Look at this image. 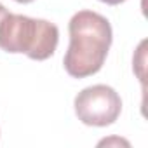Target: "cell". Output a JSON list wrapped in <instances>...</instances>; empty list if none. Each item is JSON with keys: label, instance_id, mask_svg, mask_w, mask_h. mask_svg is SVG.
<instances>
[{"label": "cell", "instance_id": "obj_1", "mask_svg": "<svg viewBox=\"0 0 148 148\" xmlns=\"http://www.w3.org/2000/svg\"><path fill=\"white\" fill-rule=\"evenodd\" d=\"M70 45L63 64L70 77L86 79L98 73L112 45L110 21L94 11H79L68 23Z\"/></svg>", "mask_w": 148, "mask_h": 148}, {"label": "cell", "instance_id": "obj_3", "mask_svg": "<svg viewBox=\"0 0 148 148\" xmlns=\"http://www.w3.org/2000/svg\"><path fill=\"white\" fill-rule=\"evenodd\" d=\"M73 106L82 124L106 127L119 119L122 112V99L113 87L96 84L82 89L75 96Z\"/></svg>", "mask_w": 148, "mask_h": 148}, {"label": "cell", "instance_id": "obj_6", "mask_svg": "<svg viewBox=\"0 0 148 148\" xmlns=\"http://www.w3.org/2000/svg\"><path fill=\"white\" fill-rule=\"evenodd\" d=\"M14 2H19V4H30V2H33V0H14Z\"/></svg>", "mask_w": 148, "mask_h": 148}, {"label": "cell", "instance_id": "obj_5", "mask_svg": "<svg viewBox=\"0 0 148 148\" xmlns=\"http://www.w3.org/2000/svg\"><path fill=\"white\" fill-rule=\"evenodd\" d=\"M7 12H9V11H7V9H5V7L2 5V4H0V21H2V18H4V16H5Z\"/></svg>", "mask_w": 148, "mask_h": 148}, {"label": "cell", "instance_id": "obj_2", "mask_svg": "<svg viewBox=\"0 0 148 148\" xmlns=\"http://www.w3.org/2000/svg\"><path fill=\"white\" fill-rule=\"evenodd\" d=\"M59 30L47 19L7 12L0 21V49L44 61L56 52Z\"/></svg>", "mask_w": 148, "mask_h": 148}, {"label": "cell", "instance_id": "obj_4", "mask_svg": "<svg viewBox=\"0 0 148 148\" xmlns=\"http://www.w3.org/2000/svg\"><path fill=\"white\" fill-rule=\"evenodd\" d=\"M99 2H105V4H108V5H119V4L125 2V0H99Z\"/></svg>", "mask_w": 148, "mask_h": 148}]
</instances>
